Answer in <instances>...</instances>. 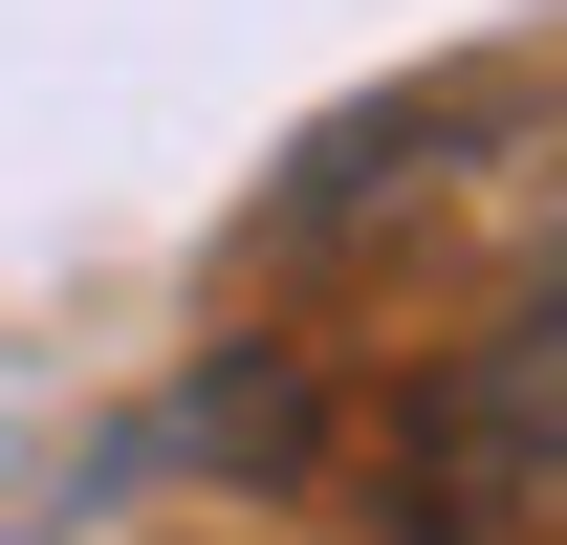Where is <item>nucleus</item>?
Instances as JSON below:
<instances>
[{
  "label": "nucleus",
  "instance_id": "obj_1",
  "mask_svg": "<svg viewBox=\"0 0 567 545\" xmlns=\"http://www.w3.org/2000/svg\"><path fill=\"white\" fill-rule=\"evenodd\" d=\"M524 502H567V263L524 284V328H481L458 371H436V414H415V502L393 524H524Z\"/></svg>",
  "mask_w": 567,
  "mask_h": 545
}]
</instances>
